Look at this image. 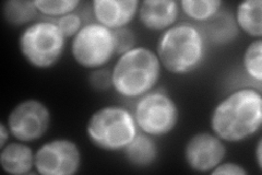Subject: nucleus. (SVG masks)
Segmentation results:
<instances>
[{
    "label": "nucleus",
    "instance_id": "nucleus-23",
    "mask_svg": "<svg viewBox=\"0 0 262 175\" xmlns=\"http://www.w3.org/2000/svg\"><path fill=\"white\" fill-rule=\"evenodd\" d=\"M89 82L96 91H106L112 88V70L107 68H98L92 70L89 76Z\"/></svg>",
    "mask_w": 262,
    "mask_h": 175
},
{
    "label": "nucleus",
    "instance_id": "nucleus-22",
    "mask_svg": "<svg viewBox=\"0 0 262 175\" xmlns=\"http://www.w3.org/2000/svg\"><path fill=\"white\" fill-rule=\"evenodd\" d=\"M116 46V55L124 54L136 46V35L128 27L113 31Z\"/></svg>",
    "mask_w": 262,
    "mask_h": 175
},
{
    "label": "nucleus",
    "instance_id": "nucleus-16",
    "mask_svg": "<svg viewBox=\"0 0 262 175\" xmlns=\"http://www.w3.org/2000/svg\"><path fill=\"white\" fill-rule=\"evenodd\" d=\"M124 153L131 165L146 168L157 161L159 150L153 137L138 132L134 140L125 148Z\"/></svg>",
    "mask_w": 262,
    "mask_h": 175
},
{
    "label": "nucleus",
    "instance_id": "nucleus-25",
    "mask_svg": "<svg viewBox=\"0 0 262 175\" xmlns=\"http://www.w3.org/2000/svg\"><path fill=\"white\" fill-rule=\"evenodd\" d=\"M11 136L9 128H8L7 124L2 123L0 124V149H3L8 143H9V137Z\"/></svg>",
    "mask_w": 262,
    "mask_h": 175
},
{
    "label": "nucleus",
    "instance_id": "nucleus-15",
    "mask_svg": "<svg viewBox=\"0 0 262 175\" xmlns=\"http://www.w3.org/2000/svg\"><path fill=\"white\" fill-rule=\"evenodd\" d=\"M200 28L206 41L213 44H226L238 36L239 29L235 22V18L229 13L219 12L211 20L202 23Z\"/></svg>",
    "mask_w": 262,
    "mask_h": 175
},
{
    "label": "nucleus",
    "instance_id": "nucleus-6",
    "mask_svg": "<svg viewBox=\"0 0 262 175\" xmlns=\"http://www.w3.org/2000/svg\"><path fill=\"white\" fill-rule=\"evenodd\" d=\"M134 118L138 129L153 138L169 135L179 121V107L163 89H153L137 99Z\"/></svg>",
    "mask_w": 262,
    "mask_h": 175
},
{
    "label": "nucleus",
    "instance_id": "nucleus-26",
    "mask_svg": "<svg viewBox=\"0 0 262 175\" xmlns=\"http://www.w3.org/2000/svg\"><path fill=\"white\" fill-rule=\"evenodd\" d=\"M255 157H256V160H257L258 168H259V170H261L262 169V139L261 138L258 140Z\"/></svg>",
    "mask_w": 262,
    "mask_h": 175
},
{
    "label": "nucleus",
    "instance_id": "nucleus-14",
    "mask_svg": "<svg viewBox=\"0 0 262 175\" xmlns=\"http://www.w3.org/2000/svg\"><path fill=\"white\" fill-rule=\"evenodd\" d=\"M235 22L239 31L253 40L262 38V2L245 0L237 6Z\"/></svg>",
    "mask_w": 262,
    "mask_h": 175
},
{
    "label": "nucleus",
    "instance_id": "nucleus-18",
    "mask_svg": "<svg viewBox=\"0 0 262 175\" xmlns=\"http://www.w3.org/2000/svg\"><path fill=\"white\" fill-rule=\"evenodd\" d=\"M221 0H180V10L190 20L206 23L221 11Z\"/></svg>",
    "mask_w": 262,
    "mask_h": 175
},
{
    "label": "nucleus",
    "instance_id": "nucleus-12",
    "mask_svg": "<svg viewBox=\"0 0 262 175\" xmlns=\"http://www.w3.org/2000/svg\"><path fill=\"white\" fill-rule=\"evenodd\" d=\"M179 11V2L175 0H143L139 5L138 18L146 30L164 32L176 23Z\"/></svg>",
    "mask_w": 262,
    "mask_h": 175
},
{
    "label": "nucleus",
    "instance_id": "nucleus-8",
    "mask_svg": "<svg viewBox=\"0 0 262 175\" xmlns=\"http://www.w3.org/2000/svg\"><path fill=\"white\" fill-rule=\"evenodd\" d=\"M82 164L80 147L69 138H55L40 145L34 155L39 175H75Z\"/></svg>",
    "mask_w": 262,
    "mask_h": 175
},
{
    "label": "nucleus",
    "instance_id": "nucleus-7",
    "mask_svg": "<svg viewBox=\"0 0 262 175\" xmlns=\"http://www.w3.org/2000/svg\"><path fill=\"white\" fill-rule=\"evenodd\" d=\"M71 56L82 68H103L116 55L114 33L97 22H89L71 38Z\"/></svg>",
    "mask_w": 262,
    "mask_h": 175
},
{
    "label": "nucleus",
    "instance_id": "nucleus-17",
    "mask_svg": "<svg viewBox=\"0 0 262 175\" xmlns=\"http://www.w3.org/2000/svg\"><path fill=\"white\" fill-rule=\"evenodd\" d=\"M2 11L4 20L11 27L29 26L39 13L31 0H7L3 4Z\"/></svg>",
    "mask_w": 262,
    "mask_h": 175
},
{
    "label": "nucleus",
    "instance_id": "nucleus-24",
    "mask_svg": "<svg viewBox=\"0 0 262 175\" xmlns=\"http://www.w3.org/2000/svg\"><path fill=\"white\" fill-rule=\"evenodd\" d=\"M212 175H248L249 172L236 162L222 161L211 171Z\"/></svg>",
    "mask_w": 262,
    "mask_h": 175
},
{
    "label": "nucleus",
    "instance_id": "nucleus-10",
    "mask_svg": "<svg viewBox=\"0 0 262 175\" xmlns=\"http://www.w3.org/2000/svg\"><path fill=\"white\" fill-rule=\"evenodd\" d=\"M226 146L215 134L208 131L196 132L185 145L184 159L189 169L196 173H211L224 161Z\"/></svg>",
    "mask_w": 262,
    "mask_h": 175
},
{
    "label": "nucleus",
    "instance_id": "nucleus-13",
    "mask_svg": "<svg viewBox=\"0 0 262 175\" xmlns=\"http://www.w3.org/2000/svg\"><path fill=\"white\" fill-rule=\"evenodd\" d=\"M33 149L23 141H11L0 149V166L6 174L27 175L34 169Z\"/></svg>",
    "mask_w": 262,
    "mask_h": 175
},
{
    "label": "nucleus",
    "instance_id": "nucleus-3",
    "mask_svg": "<svg viewBox=\"0 0 262 175\" xmlns=\"http://www.w3.org/2000/svg\"><path fill=\"white\" fill-rule=\"evenodd\" d=\"M161 72L157 53L146 46H135L118 56L112 69V88L121 98L137 100L155 88Z\"/></svg>",
    "mask_w": 262,
    "mask_h": 175
},
{
    "label": "nucleus",
    "instance_id": "nucleus-9",
    "mask_svg": "<svg viewBox=\"0 0 262 175\" xmlns=\"http://www.w3.org/2000/svg\"><path fill=\"white\" fill-rule=\"evenodd\" d=\"M51 121V111L44 102L27 99L12 108L7 118V126L15 140L30 144L44 137Z\"/></svg>",
    "mask_w": 262,
    "mask_h": 175
},
{
    "label": "nucleus",
    "instance_id": "nucleus-11",
    "mask_svg": "<svg viewBox=\"0 0 262 175\" xmlns=\"http://www.w3.org/2000/svg\"><path fill=\"white\" fill-rule=\"evenodd\" d=\"M138 0H93L92 14L95 22L115 31L126 28L138 15Z\"/></svg>",
    "mask_w": 262,
    "mask_h": 175
},
{
    "label": "nucleus",
    "instance_id": "nucleus-20",
    "mask_svg": "<svg viewBox=\"0 0 262 175\" xmlns=\"http://www.w3.org/2000/svg\"><path fill=\"white\" fill-rule=\"evenodd\" d=\"M34 4L40 14L57 19L75 12L81 3L79 0H34Z\"/></svg>",
    "mask_w": 262,
    "mask_h": 175
},
{
    "label": "nucleus",
    "instance_id": "nucleus-19",
    "mask_svg": "<svg viewBox=\"0 0 262 175\" xmlns=\"http://www.w3.org/2000/svg\"><path fill=\"white\" fill-rule=\"evenodd\" d=\"M243 68L246 74L260 87L262 82V38L253 40L243 55Z\"/></svg>",
    "mask_w": 262,
    "mask_h": 175
},
{
    "label": "nucleus",
    "instance_id": "nucleus-1",
    "mask_svg": "<svg viewBox=\"0 0 262 175\" xmlns=\"http://www.w3.org/2000/svg\"><path fill=\"white\" fill-rule=\"evenodd\" d=\"M210 126L213 134L228 144L258 134L262 127L261 90L244 87L228 93L213 108Z\"/></svg>",
    "mask_w": 262,
    "mask_h": 175
},
{
    "label": "nucleus",
    "instance_id": "nucleus-21",
    "mask_svg": "<svg viewBox=\"0 0 262 175\" xmlns=\"http://www.w3.org/2000/svg\"><path fill=\"white\" fill-rule=\"evenodd\" d=\"M54 22L60 29L62 34L67 40L72 38L81 30V28L83 27V20H82L81 15L76 11L64 14L60 16V18L54 19Z\"/></svg>",
    "mask_w": 262,
    "mask_h": 175
},
{
    "label": "nucleus",
    "instance_id": "nucleus-2",
    "mask_svg": "<svg viewBox=\"0 0 262 175\" xmlns=\"http://www.w3.org/2000/svg\"><path fill=\"white\" fill-rule=\"evenodd\" d=\"M155 53L162 68L174 76H187L204 62L207 41L194 23L179 22L162 33Z\"/></svg>",
    "mask_w": 262,
    "mask_h": 175
},
{
    "label": "nucleus",
    "instance_id": "nucleus-5",
    "mask_svg": "<svg viewBox=\"0 0 262 175\" xmlns=\"http://www.w3.org/2000/svg\"><path fill=\"white\" fill-rule=\"evenodd\" d=\"M66 42L67 38L54 20H38L21 32L19 51L33 68L49 69L61 60Z\"/></svg>",
    "mask_w": 262,
    "mask_h": 175
},
{
    "label": "nucleus",
    "instance_id": "nucleus-4",
    "mask_svg": "<svg viewBox=\"0 0 262 175\" xmlns=\"http://www.w3.org/2000/svg\"><path fill=\"white\" fill-rule=\"evenodd\" d=\"M85 132L94 147L106 152H119L137 136L138 127L128 108L105 105L90 116Z\"/></svg>",
    "mask_w": 262,
    "mask_h": 175
}]
</instances>
